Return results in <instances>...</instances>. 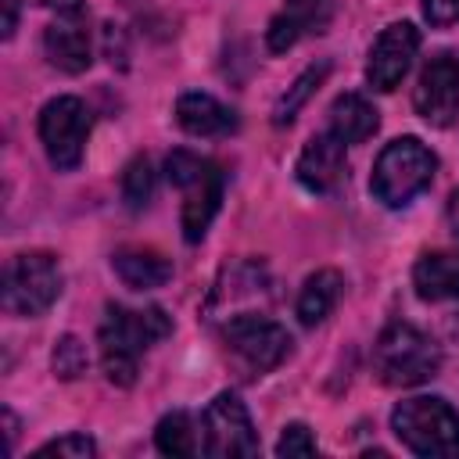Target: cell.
I'll return each mask as SVG.
<instances>
[{
  "instance_id": "12",
  "label": "cell",
  "mask_w": 459,
  "mask_h": 459,
  "mask_svg": "<svg viewBox=\"0 0 459 459\" xmlns=\"http://www.w3.org/2000/svg\"><path fill=\"white\" fill-rule=\"evenodd\" d=\"M294 176L305 190L312 194H330L341 179H344V143L333 133H319L305 143V151L298 154Z\"/></svg>"
},
{
  "instance_id": "2",
  "label": "cell",
  "mask_w": 459,
  "mask_h": 459,
  "mask_svg": "<svg viewBox=\"0 0 459 459\" xmlns=\"http://www.w3.org/2000/svg\"><path fill=\"white\" fill-rule=\"evenodd\" d=\"M394 437L423 459H455L459 455V412L434 394L405 398L391 412Z\"/></svg>"
},
{
  "instance_id": "4",
  "label": "cell",
  "mask_w": 459,
  "mask_h": 459,
  "mask_svg": "<svg viewBox=\"0 0 459 459\" xmlns=\"http://www.w3.org/2000/svg\"><path fill=\"white\" fill-rule=\"evenodd\" d=\"M373 369L391 387H416L441 369V348L412 323H391L373 344Z\"/></svg>"
},
{
  "instance_id": "31",
  "label": "cell",
  "mask_w": 459,
  "mask_h": 459,
  "mask_svg": "<svg viewBox=\"0 0 459 459\" xmlns=\"http://www.w3.org/2000/svg\"><path fill=\"white\" fill-rule=\"evenodd\" d=\"M4 420H7V441L14 445V437H18V423H14V416H11V412H4Z\"/></svg>"
},
{
  "instance_id": "22",
  "label": "cell",
  "mask_w": 459,
  "mask_h": 459,
  "mask_svg": "<svg viewBox=\"0 0 459 459\" xmlns=\"http://www.w3.org/2000/svg\"><path fill=\"white\" fill-rule=\"evenodd\" d=\"M50 362H54V373H57L61 380H75V377L86 373L90 355H86V344H82L75 333H65V337H57Z\"/></svg>"
},
{
  "instance_id": "6",
  "label": "cell",
  "mask_w": 459,
  "mask_h": 459,
  "mask_svg": "<svg viewBox=\"0 0 459 459\" xmlns=\"http://www.w3.org/2000/svg\"><path fill=\"white\" fill-rule=\"evenodd\" d=\"M65 276L54 255L47 251H25L14 255L4 269V308L11 316H43L61 298Z\"/></svg>"
},
{
  "instance_id": "28",
  "label": "cell",
  "mask_w": 459,
  "mask_h": 459,
  "mask_svg": "<svg viewBox=\"0 0 459 459\" xmlns=\"http://www.w3.org/2000/svg\"><path fill=\"white\" fill-rule=\"evenodd\" d=\"M47 11H54L57 18H86V0H32Z\"/></svg>"
},
{
  "instance_id": "23",
  "label": "cell",
  "mask_w": 459,
  "mask_h": 459,
  "mask_svg": "<svg viewBox=\"0 0 459 459\" xmlns=\"http://www.w3.org/2000/svg\"><path fill=\"white\" fill-rule=\"evenodd\" d=\"M36 455H61V459H90V455H97V445H93V437H86V434L72 430V434H65V437H54V441L39 445V448H36Z\"/></svg>"
},
{
  "instance_id": "19",
  "label": "cell",
  "mask_w": 459,
  "mask_h": 459,
  "mask_svg": "<svg viewBox=\"0 0 459 459\" xmlns=\"http://www.w3.org/2000/svg\"><path fill=\"white\" fill-rule=\"evenodd\" d=\"M326 72H330V65L326 61H319V65H308L290 86H287V93L276 100V108H273V122L276 126H290L294 122V115L301 111V104L319 90V82L326 79Z\"/></svg>"
},
{
  "instance_id": "14",
  "label": "cell",
  "mask_w": 459,
  "mask_h": 459,
  "mask_svg": "<svg viewBox=\"0 0 459 459\" xmlns=\"http://www.w3.org/2000/svg\"><path fill=\"white\" fill-rule=\"evenodd\" d=\"M176 122L190 136H230L237 133V111L215 100L212 93L190 90L176 100Z\"/></svg>"
},
{
  "instance_id": "13",
  "label": "cell",
  "mask_w": 459,
  "mask_h": 459,
  "mask_svg": "<svg viewBox=\"0 0 459 459\" xmlns=\"http://www.w3.org/2000/svg\"><path fill=\"white\" fill-rule=\"evenodd\" d=\"M43 54L54 68L79 75L90 68V32L86 18H57L43 29Z\"/></svg>"
},
{
  "instance_id": "15",
  "label": "cell",
  "mask_w": 459,
  "mask_h": 459,
  "mask_svg": "<svg viewBox=\"0 0 459 459\" xmlns=\"http://www.w3.org/2000/svg\"><path fill=\"white\" fill-rule=\"evenodd\" d=\"M111 269L133 290H154V287H161V283L172 280V262L158 247H147V244L118 247L111 255Z\"/></svg>"
},
{
  "instance_id": "25",
  "label": "cell",
  "mask_w": 459,
  "mask_h": 459,
  "mask_svg": "<svg viewBox=\"0 0 459 459\" xmlns=\"http://www.w3.org/2000/svg\"><path fill=\"white\" fill-rule=\"evenodd\" d=\"M301 32L305 29L290 14H276L269 22V29H265V43H269V50H287V47H294L301 39Z\"/></svg>"
},
{
  "instance_id": "27",
  "label": "cell",
  "mask_w": 459,
  "mask_h": 459,
  "mask_svg": "<svg viewBox=\"0 0 459 459\" xmlns=\"http://www.w3.org/2000/svg\"><path fill=\"white\" fill-rule=\"evenodd\" d=\"M423 18L430 25H455L459 22V0H420Z\"/></svg>"
},
{
  "instance_id": "17",
  "label": "cell",
  "mask_w": 459,
  "mask_h": 459,
  "mask_svg": "<svg viewBox=\"0 0 459 459\" xmlns=\"http://www.w3.org/2000/svg\"><path fill=\"white\" fill-rule=\"evenodd\" d=\"M377 129H380V115H377V108H373L366 97H359V93H341V97L330 104V129H326V133H333L341 143H362V140H369Z\"/></svg>"
},
{
  "instance_id": "30",
  "label": "cell",
  "mask_w": 459,
  "mask_h": 459,
  "mask_svg": "<svg viewBox=\"0 0 459 459\" xmlns=\"http://www.w3.org/2000/svg\"><path fill=\"white\" fill-rule=\"evenodd\" d=\"M445 219H448V230H452V237L459 240V186L448 194V204H445Z\"/></svg>"
},
{
  "instance_id": "20",
  "label": "cell",
  "mask_w": 459,
  "mask_h": 459,
  "mask_svg": "<svg viewBox=\"0 0 459 459\" xmlns=\"http://www.w3.org/2000/svg\"><path fill=\"white\" fill-rule=\"evenodd\" d=\"M154 445L165 455H197V448H201L197 445V430H194V423H190L186 412L161 416L158 427H154Z\"/></svg>"
},
{
  "instance_id": "5",
  "label": "cell",
  "mask_w": 459,
  "mask_h": 459,
  "mask_svg": "<svg viewBox=\"0 0 459 459\" xmlns=\"http://www.w3.org/2000/svg\"><path fill=\"white\" fill-rule=\"evenodd\" d=\"M434 169H437V158L430 154V147H423L416 136H402L380 151V158L373 165L369 190L380 204L402 208L430 186Z\"/></svg>"
},
{
  "instance_id": "16",
  "label": "cell",
  "mask_w": 459,
  "mask_h": 459,
  "mask_svg": "<svg viewBox=\"0 0 459 459\" xmlns=\"http://www.w3.org/2000/svg\"><path fill=\"white\" fill-rule=\"evenodd\" d=\"M412 287L423 301H459V251H430L412 269Z\"/></svg>"
},
{
  "instance_id": "8",
  "label": "cell",
  "mask_w": 459,
  "mask_h": 459,
  "mask_svg": "<svg viewBox=\"0 0 459 459\" xmlns=\"http://www.w3.org/2000/svg\"><path fill=\"white\" fill-rule=\"evenodd\" d=\"M222 341L226 348L251 369V373H269L276 369L287 355H290V333L265 319V316H255V312H240V316H230L222 323Z\"/></svg>"
},
{
  "instance_id": "21",
  "label": "cell",
  "mask_w": 459,
  "mask_h": 459,
  "mask_svg": "<svg viewBox=\"0 0 459 459\" xmlns=\"http://www.w3.org/2000/svg\"><path fill=\"white\" fill-rule=\"evenodd\" d=\"M154 197V165L147 154H136L122 172V201L129 212H143Z\"/></svg>"
},
{
  "instance_id": "9",
  "label": "cell",
  "mask_w": 459,
  "mask_h": 459,
  "mask_svg": "<svg viewBox=\"0 0 459 459\" xmlns=\"http://www.w3.org/2000/svg\"><path fill=\"white\" fill-rule=\"evenodd\" d=\"M201 452L219 455V459L258 452V434L247 416V405L233 391H222L208 402L201 416Z\"/></svg>"
},
{
  "instance_id": "11",
  "label": "cell",
  "mask_w": 459,
  "mask_h": 459,
  "mask_svg": "<svg viewBox=\"0 0 459 459\" xmlns=\"http://www.w3.org/2000/svg\"><path fill=\"white\" fill-rule=\"evenodd\" d=\"M416 50H420V29L412 22H391L369 47V61H366L369 86L380 93H391L412 68Z\"/></svg>"
},
{
  "instance_id": "3",
  "label": "cell",
  "mask_w": 459,
  "mask_h": 459,
  "mask_svg": "<svg viewBox=\"0 0 459 459\" xmlns=\"http://www.w3.org/2000/svg\"><path fill=\"white\" fill-rule=\"evenodd\" d=\"M165 176L172 186L183 190L179 226H183V237L197 244L222 204V169L212 158H201L194 151H172L165 158Z\"/></svg>"
},
{
  "instance_id": "29",
  "label": "cell",
  "mask_w": 459,
  "mask_h": 459,
  "mask_svg": "<svg viewBox=\"0 0 459 459\" xmlns=\"http://www.w3.org/2000/svg\"><path fill=\"white\" fill-rule=\"evenodd\" d=\"M4 4V39L14 36L18 29V11H22V0H0Z\"/></svg>"
},
{
  "instance_id": "7",
  "label": "cell",
  "mask_w": 459,
  "mask_h": 459,
  "mask_svg": "<svg viewBox=\"0 0 459 459\" xmlns=\"http://www.w3.org/2000/svg\"><path fill=\"white\" fill-rule=\"evenodd\" d=\"M90 136V111L79 97H54L39 111V140L57 172H72L82 161V147Z\"/></svg>"
},
{
  "instance_id": "24",
  "label": "cell",
  "mask_w": 459,
  "mask_h": 459,
  "mask_svg": "<svg viewBox=\"0 0 459 459\" xmlns=\"http://www.w3.org/2000/svg\"><path fill=\"white\" fill-rule=\"evenodd\" d=\"M276 455H316V437L305 423H287L280 441H276Z\"/></svg>"
},
{
  "instance_id": "10",
  "label": "cell",
  "mask_w": 459,
  "mask_h": 459,
  "mask_svg": "<svg viewBox=\"0 0 459 459\" xmlns=\"http://www.w3.org/2000/svg\"><path fill=\"white\" fill-rule=\"evenodd\" d=\"M416 115L434 126L448 129L459 118V57L455 54H437L423 65L420 82L412 90Z\"/></svg>"
},
{
  "instance_id": "1",
  "label": "cell",
  "mask_w": 459,
  "mask_h": 459,
  "mask_svg": "<svg viewBox=\"0 0 459 459\" xmlns=\"http://www.w3.org/2000/svg\"><path fill=\"white\" fill-rule=\"evenodd\" d=\"M172 333V319L161 308H122V305H108L104 319L97 326V344H100V366L108 373L111 384L118 387H133L136 369H140V355L165 341Z\"/></svg>"
},
{
  "instance_id": "26",
  "label": "cell",
  "mask_w": 459,
  "mask_h": 459,
  "mask_svg": "<svg viewBox=\"0 0 459 459\" xmlns=\"http://www.w3.org/2000/svg\"><path fill=\"white\" fill-rule=\"evenodd\" d=\"M283 14H290L305 32L308 29L319 32V25L326 22V0H287V11Z\"/></svg>"
},
{
  "instance_id": "18",
  "label": "cell",
  "mask_w": 459,
  "mask_h": 459,
  "mask_svg": "<svg viewBox=\"0 0 459 459\" xmlns=\"http://www.w3.org/2000/svg\"><path fill=\"white\" fill-rule=\"evenodd\" d=\"M341 287L344 283H341L337 269H316L301 283V294H298V319H301V326H319L333 312V305L341 298Z\"/></svg>"
}]
</instances>
